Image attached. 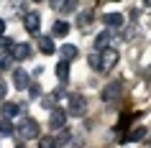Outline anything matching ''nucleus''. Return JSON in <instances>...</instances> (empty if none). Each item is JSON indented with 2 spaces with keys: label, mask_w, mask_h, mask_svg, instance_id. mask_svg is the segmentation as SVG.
Listing matches in <instances>:
<instances>
[{
  "label": "nucleus",
  "mask_w": 151,
  "mask_h": 148,
  "mask_svg": "<svg viewBox=\"0 0 151 148\" xmlns=\"http://www.w3.org/2000/svg\"><path fill=\"white\" fill-rule=\"evenodd\" d=\"M108 41H110V31H103V33H97L95 46H97V49H105V46H108Z\"/></svg>",
  "instance_id": "obj_18"
},
{
  "label": "nucleus",
  "mask_w": 151,
  "mask_h": 148,
  "mask_svg": "<svg viewBox=\"0 0 151 148\" xmlns=\"http://www.w3.org/2000/svg\"><path fill=\"white\" fill-rule=\"evenodd\" d=\"M28 92H31V97H39V94H41V87L39 84H28Z\"/></svg>",
  "instance_id": "obj_24"
},
{
  "label": "nucleus",
  "mask_w": 151,
  "mask_h": 148,
  "mask_svg": "<svg viewBox=\"0 0 151 148\" xmlns=\"http://www.w3.org/2000/svg\"><path fill=\"white\" fill-rule=\"evenodd\" d=\"M10 44H13V41H10L8 36H0V49H10Z\"/></svg>",
  "instance_id": "obj_25"
},
{
  "label": "nucleus",
  "mask_w": 151,
  "mask_h": 148,
  "mask_svg": "<svg viewBox=\"0 0 151 148\" xmlns=\"http://www.w3.org/2000/svg\"><path fill=\"white\" fill-rule=\"evenodd\" d=\"M10 133H13V125H10L8 117H3L0 120V135H10Z\"/></svg>",
  "instance_id": "obj_20"
},
{
  "label": "nucleus",
  "mask_w": 151,
  "mask_h": 148,
  "mask_svg": "<svg viewBox=\"0 0 151 148\" xmlns=\"http://www.w3.org/2000/svg\"><path fill=\"white\" fill-rule=\"evenodd\" d=\"M3 31H5V21L0 18V36H3Z\"/></svg>",
  "instance_id": "obj_29"
},
{
  "label": "nucleus",
  "mask_w": 151,
  "mask_h": 148,
  "mask_svg": "<svg viewBox=\"0 0 151 148\" xmlns=\"http://www.w3.org/2000/svg\"><path fill=\"white\" fill-rule=\"evenodd\" d=\"M56 97H59V92H51V94H46L41 105H44V107H49V110H54V105H56Z\"/></svg>",
  "instance_id": "obj_19"
},
{
  "label": "nucleus",
  "mask_w": 151,
  "mask_h": 148,
  "mask_svg": "<svg viewBox=\"0 0 151 148\" xmlns=\"http://www.w3.org/2000/svg\"><path fill=\"white\" fill-rule=\"evenodd\" d=\"M149 146H151V140H149Z\"/></svg>",
  "instance_id": "obj_31"
},
{
  "label": "nucleus",
  "mask_w": 151,
  "mask_h": 148,
  "mask_svg": "<svg viewBox=\"0 0 151 148\" xmlns=\"http://www.w3.org/2000/svg\"><path fill=\"white\" fill-rule=\"evenodd\" d=\"M51 33H54V36H67V33H69V26L64 23V21H54V28H51Z\"/></svg>",
  "instance_id": "obj_14"
},
{
  "label": "nucleus",
  "mask_w": 151,
  "mask_h": 148,
  "mask_svg": "<svg viewBox=\"0 0 151 148\" xmlns=\"http://www.w3.org/2000/svg\"><path fill=\"white\" fill-rule=\"evenodd\" d=\"M23 26H26V31H28V33L36 36V33L41 31V18H39V13H28V16L23 18Z\"/></svg>",
  "instance_id": "obj_8"
},
{
  "label": "nucleus",
  "mask_w": 151,
  "mask_h": 148,
  "mask_svg": "<svg viewBox=\"0 0 151 148\" xmlns=\"http://www.w3.org/2000/svg\"><path fill=\"white\" fill-rule=\"evenodd\" d=\"M39 49H41V54H54L56 51L54 41L49 39V36H39Z\"/></svg>",
  "instance_id": "obj_12"
},
{
  "label": "nucleus",
  "mask_w": 151,
  "mask_h": 148,
  "mask_svg": "<svg viewBox=\"0 0 151 148\" xmlns=\"http://www.w3.org/2000/svg\"><path fill=\"white\" fill-rule=\"evenodd\" d=\"M85 110H87L85 97H80V94H72V97H69V112H72V115H77V117H82V115H85Z\"/></svg>",
  "instance_id": "obj_7"
},
{
  "label": "nucleus",
  "mask_w": 151,
  "mask_h": 148,
  "mask_svg": "<svg viewBox=\"0 0 151 148\" xmlns=\"http://www.w3.org/2000/svg\"><path fill=\"white\" fill-rule=\"evenodd\" d=\"M62 5V0H51V8H59Z\"/></svg>",
  "instance_id": "obj_28"
},
{
  "label": "nucleus",
  "mask_w": 151,
  "mask_h": 148,
  "mask_svg": "<svg viewBox=\"0 0 151 148\" xmlns=\"http://www.w3.org/2000/svg\"><path fill=\"white\" fill-rule=\"evenodd\" d=\"M5 94H8V84H5V82H0V100H3Z\"/></svg>",
  "instance_id": "obj_26"
},
{
  "label": "nucleus",
  "mask_w": 151,
  "mask_h": 148,
  "mask_svg": "<svg viewBox=\"0 0 151 148\" xmlns=\"http://www.w3.org/2000/svg\"><path fill=\"white\" fill-rule=\"evenodd\" d=\"M90 21H92V10H82L80 18H77V23H80V28H87Z\"/></svg>",
  "instance_id": "obj_17"
},
{
  "label": "nucleus",
  "mask_w": 151,
  "mask_h": 148,
  "mask_svg": "<svg viewBox=\"0 0 151 148\" xmlns=\"http://www.w3.org/2000/svg\"><path fill=\"white\" fill-rule=\"evenodd\" d=\"M56 77L62 79V82H67L69 79V61H56Z\"/></svg>",
  "instance_id": "obj_13"
},
{
  "label": "nucleus",
  "mask_w": 151,
  "mask_h": 148,
  "mask_svg": "<svg viewBox=\"0 0 151 148\" xmlns=\"http://www.w3.org/2000/svg\"><path fill=\"white\" fill-rule=\"evenodd\" d=\"M118 51L115 49H110V46H105V49H100V71H110L115 64H118Z\"/></svg>",
  "instance_id": "obj_2"
},
{
  "label": "nucleus",
  "mask_w": 151,
  "mask_h": 148,
  "mask_svg": "<svg viewBox=\"0 0 151 148\" xmlns=\"http://www.w3.org/2000/svg\"><path fill=\"white\" fill-rule=\"evenodd\" d=\"M143 3H146V5H151V0H143Z\"/></svg>",
  "instance_id": "obj_30"
},
{
  "label": "nucleus",
  "mask_w": 151,
  "mask_h": 148,
  "mask_svg": "<svg viewBox=\"0 0 151 148\" xmlns=\"http://www.w3.org/2000/svg\"><path fill=\"white\" fill-rule=\"evenodd\" d=\"M10 61H13V56L3 54V56H0V69H10Z\"/></svg>",
  "instance_id": "obj_22"
},
{
  "label": "nucleus",
  "mask_w": 151,
  "mask_h": 148,
  "mask_svg": "<svg viewBox=\"0 0 151 148\" xmlns=\"http://www.w3.org/2000/svg\"><path fill=\"white\" fill-rule=\"evenodd\" d=\"M149 74H151V69H149Z\"/></svg>",
  "instance_id": "obj_32"
},
{
  "label": "nucleus",
  "mask_w": 151,
  "mask_h": 148,
  "mask_svg": "<svg viewBox=\"0 0 151 148\" xmlns=\"http://www.w3.org/2000/svg\"><path fill=\"white\" fill-rule=\"evenodd\" d=\"M49 125L54 128V130H62L64 125H67V112L62 107H54L51 110V117H49Z\"/></svg>",
  "instance_id": "obj_6"
},
{
  "label": "nucleus",
  "mask_w": 151,
  "mask_h": 148,
  "mask_svg": "<svg viewBox=\"0 0 151 148\" xmlns=\"http://www.w3.org/2000/svg\"><path fill=\"white\" fill-rule=\"evenodd\" d=\"M21 115V105L18 102H3V117H8V120H13V117Z\"/></svg>",
  "instance_id": "obj_9"
},
{
  "label": "nucleus",
  "mask_w": 151,
  "mask_h": 148,
  "mask_svg": "<svg viewBox=\"0 0 151 148\" xmlns=\"http://www.w3.org/2000/svg\"><path fill=\"white\" fill-rule=\"evenodd\" d=\"M143 135H146V128H136V130H131L126 135V143H136V140H141Z\"/></svg>",
  "instance_id": "obj_15"
},
{
  "label": "nucleus",
  "mask_w": 151,
  "mask_h": 148,
  "mask_svg": "<svg viewBox=\"0 0 151 148\" xmlns=\"http://www.w3.org/2000/svg\"><path fill=\"white\" fill-rule=\"evenodd\" d=\"M39 148H59V146H56L54 135H41L39 138Z\"/></svg>",
  "instance_id": "obj_16"
},
{
  "label": "nucleus",
  "mask_w": 151,
  "mask_h": 148,
  "mask_svg": "<svg viewBox=\"0 0 151 148\" xmlns=\"http://www.w3.org/2000/svg\"><path fill=\"white\" fill-rule=\"evenodd\" d=\"M133 36H136V28H128V31H126V41H131Z\"/></svg>",
  "instance_id": "obj_27"
},
{
  "label": "nucleus",
  "mask_w": 151,
  "mask_h": 148,
  "mask_svg": "<svg viewBox=\"0 0 151 148\" xmlns=\"http://www.w3.org/2000/svg\"><path fill=\"white\" fill-rule=\"evenodd\" d=\"M74 5H77V0H67V3H62L59 8H62V13H72V10H74Z\"/></svg>",
  "instance_id": "obj_23"
},
{
  "label": "nucleus",
  "mask_w": 151,
  "mask_h": 148,
  "mask_svg": "<svg viewBox=\"0 0 151 148\" xmlns=\"http://www.w3.org/2000/svg\"><path fill=\"white\" fill-rule=\"evenodd\" d=\"M13 84H16V89H28V84H31L28 71L21 69V66H16V69H13Z\"/></svg>",
  "instance_id": "obj_3"
},
{
  "label": "nucleus",
  "mask_w": 151,
  "mask_h": 148,
  "mask_svg": "<svg viewBox=\"0 0 151 148\" xmlns=\"http://www.w3.org/2000/svg\"><path fill=\"white\" fill-rule=\"evenodd\" d=\"M10 56L16 59V61H23V59H28L31 56V46L28 44H10Z\"/></svg>",
  "instance_id": "obj_5"
},
{
  "label": "nucleus",
  "mask_w": 151,
  "mask_h": 148,
  "mask_svg": "<svg viewBox=\"0 0 151 148\" xmlns=\"http://www.w3.org/2000/svg\"><path fill=\"white\" fill-rule=\"evenodd\" d=\"M77 54H80V51H77V46H72V44H67V46L59 49V59H62V61H72V59H77Z\"/></svg>",
  "instance_id": "obj_10"
},
{
  "label": "nucleus",
  "mask_w": 151,
  "mask_h": 148,
  "mask_svg": "<svg viewBox=\"0 0 151 148\" xmlns=\"http://www.w3.org/2000/svg\"><path fill=\"white\" fill-rule=\"evenodd\" d=\"M90 66L100 71V54H97V51H92V54H90Z\"/></svg>",
  "instance_id": "obj_21"
},
{
  "label": "nucleus",
  "mask_w": 151,
  "mask_h": 148,
  "mask_svg": "<svg viewBox=\"0 0 151 148\" xmlns=\"http://www.w3.org/2000/svg\"><path fill=\"white\" fill-rule=\"evenodd\" d=\"M16 133H18L23 140H28V138H39V123H36V120H31V117H26V120H21V123H18Z\"/></svg>",
  "instance_id": "obj_1"
},
{
  "label": "nucleus",
  "mask_w": 151,
  "mask_h": 148,
  "mask_svg": "<svg viewBox=\"0 0 151 148\" xmlns=\"http://www.w3.org/2000/svg\"><path fill=\"white\" fill-rule=\"evenodd\" d=\"M120 92H123L120 82H110V84H105V89H103V102H115V100L120 97Z\"/></svg>",
  "instance_id": "obj_4"
},
{
  "label": "nucleus",
  "mask_w": 151,
  "mask_h": 148,
  "mask_svg": "<svg viewBox=\"0 0 151 148\" xmlns=\"http://www.w3.org/2000/svg\"><path fill=\"white\" fill-rule=\"evenodd\" d=\"M103 21H105V26H108V28H120L126 18L120 16V13H108V16H105Z\"/></svg>",
  "instance_id": "obj_11"
}]
</instances>
